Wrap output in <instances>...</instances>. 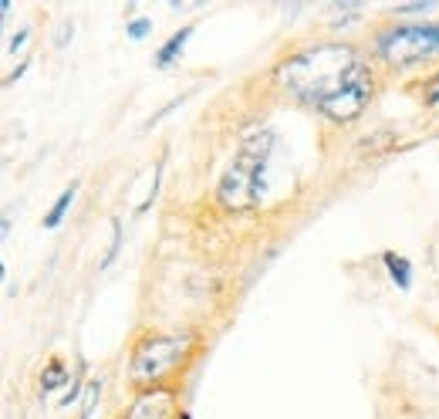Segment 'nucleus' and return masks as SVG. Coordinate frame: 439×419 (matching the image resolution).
I'll return each instance as SVG.
<instances>
[{
  "label": "nucleus",
  "instance_id": "6",
  "mask_svg": "<svg viewBox=\"0 0 439 419\" xmlns=\"http://www.w3.org/2000/svg\"><path fill=\"white\" fill-rule=\"evenodd\" d=\"M382 264H385L389 278L396 281V288H402V291H409V288H412V264H409L402 253L385 251V253H382Z\"/></svg>",
  "mask_w": 439,
  "mask_h": 419
},
{
  "label": "nucleus",
  "instance_id": "4",
  "mask_svg": "<svg viewBox=\"0 0 439 419\" xmlns=\"http://www.w3.org/2000/svg\"><path fill=\"white\" fill-rule=\"evenodd\" d=\"M375 58L389 68H419L439 58V21H396L375 34Z\"/></svg>",
  "mask_w": 439,
  "mask_h": 419
},
{
  "label": "nucleus",
  "instance_id": "9",
  "mask_svg": "<svg viewBox=\"0 0 439 419\" xmlns=\"http://www.w3.org/2000/svg\"><path fill=\"white\" fill-rule=\"evenodd\" d=\"M149 27H153V24H149V17H135V21L128 24V34H132V38H146V34H149Z\"/></svg>",
  "mask_w": 439,
  "mask_h": 419
},
{
  "label": "nucleus",
  "instance_id": "1",
  "mask_svg": "<svg viewBox=\"0 0 439 419\" xmlns=\"http://www.w3.org/2000/svg\"><path fill=\"white\" fill-rule=\"evenodd\" d=\"M280 88L335 122L359 119L375 95V71L352 44L318 41L294 51L278 68Z\"/></svg>",
  "mask_w": 439,
  "mask_h": 419
},
{
  "label": "nucleus",
  "instance_id": "3",
  "mask_svg": "<svg viewBox=\"0 0 439 419\" xmlns=\"http://www.w3.org/2000/svg\"><path fill=\"white\" fill-rule=\"evenodd\" d=\"M271 149H274V132H267V128L264 132H250L240 142L230 166L223 169V176L216 183V196H220V203L227 210H250L260 200Z\"/></svg>",
  "mask_w": 439,
  "mask_h": 419
},
{
  "label": "nucleus",
  "instance_id": "10",
  "mask_svg": "<svg viewBox=\"0 0 439 419\" xmlns=\"http://www.w3.org/2000/svg\"><path fill=\"white\" fill-rule=\"evenodd\" d=\"M429 82H436V84H433L429 91H426V102H439V75H433Z\"/></svg>",
  "mask_w": 439,
  "mask_h": 419
},
{
  "label": "nucleus",
  "instance_id": "8",
  "mask_svg": "<svg viewBox=\"0 0 439 419\" xmlns=\"http://www.w3.org/2000/svg\"><path fill=\"white\" fill-rule=\"evenodd\" d=\"M75 190H78V183H71V186H65V193L54 200V207L47 210V216H44V227H58L61 220H65V210L71 207V200H75Z\"/></svg>",
  "mask_w": 439,
  "mask_h": 419
},
{
  "label": "nucleus",
  "instance_id": "2",
  "mask_svg": "<svg viewBox=\"0 0 439 419\" xmlns=\"http://www.w3.org/2000/svg\"><path fill=\"white\" fill-rule=\"evenodd\" d=\"M196 355L193 332H159L149 328L132 341L128 352V382L139 392L149 389H172V378L186 369V362Z\"/></svg>",
  "mask_w": 439,
  "mask_h": 419
},
{
  "label": "nucleus",
  "instance_id": "7",
  "mask_svg": "<svg viewBox=\"0 0 439 419\" xmlns=\"http://www.w3.org/2000/svg\"><path fill=\"white\" fill-rule=\"evenodd\" d=\"M190 34H193V24H186L183 31H176V34H172V38H169V41H166L159 51H156V65H159V68L172 65V61L179 58V51H183V44H186V38H190Z\"/></svg>",
  "mask_w": 439,
  "mask_h": 419
},
{
  "label": "nucleus",
  "instance_id": "5",
  "mask_svg": "<svg viewBox=\"0 0 439 419\" xmlns=\"http://www.w3.org/2000/svg\"><path fill=\"white\" fill-rule=\"evenodd\" d=\"M71 378L68 372V365H65V359H58V355H51L47 362H44V369H41V392L47 396V392H54V389H61L65 382Z\"/></svg>",
  "mask_w": 439,
  "mask_h": 419
}]
</instances>
